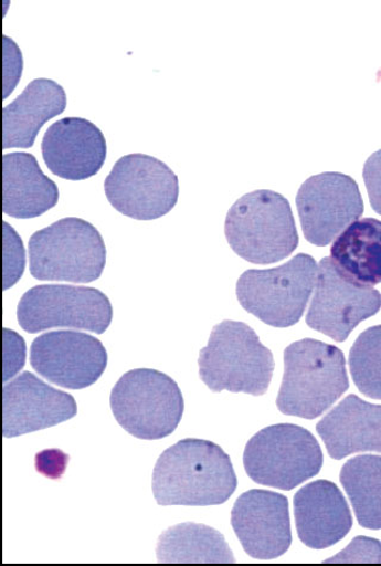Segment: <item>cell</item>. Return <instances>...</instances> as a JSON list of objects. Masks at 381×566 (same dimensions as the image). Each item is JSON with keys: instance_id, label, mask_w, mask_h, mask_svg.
<instances>
[{"instance_id": "1", "label": "cell", "mask_w": 381, "mask_h": 566, "mask_svg": "<svg viewBox=\"0 0 381 566\" xmlns=\"http://www.w3.org/2000/svg\"><path fill=\"white\" fill-rule=\"evenodd\" d=\"M237 478L218 443L188 438L167 449L152 471L151 489L160 506H219L233 496Z\"/></svg>"}, {"instance_id": "2", "label": "cell", "mask_w": 381, "mask_h": 566, "mask_svg": "<svg viewBox=\"0 0 381 566\" xmlns=\"http://www.w3.org/2000/svg\"><path fill=\"white\" fill-rule=\"evenodd\" d=\"M349 389L343 352L315 339L284 350V377L277 407L285 416L314 420Z\"/></svg>"}, {"instance_id": "3", "label": "cell", "mask_w": 381, "mask_h": 566, "mask_svg": "<svg viewBox=\"0 0 381 566\" xmlns=\"http://www.w3.org/2000/svg\"><path fill=\"white\" fill-rule=\"evenodd\" d=\"M224 233L240 258L257 265L282 262L299 243L292 206L272 190H256L239 198L226 213Z\"/></svg>"}, {"instance_id": "4", "label": "cell", "mask_w": 381, "mask_h": 566, "mask_svg": "<svg viewBox=\"0 0 381 566\" xmlns=\"http://www.w3.org/2000/svg\"><path fill=\"white\" fill-rule=\"evenodd\" d=\"M200 377L212 392L263 396L273 377L272 352L257 334L240 321L225 319L213 327L208 346L200 352Z\"/></svg>"}, {"instance_id": "5", "label": "cell", "mask_w": 381, "mask_h": 566, "mask_svg": "<svg viewBox=\"0 0 381 566\" xmlns=\"http://www.w3.org/2000/svg\"><path fill=\"white\" fill-rule=\"evenodd\" d=\"M30 273L39 281L91 283L106 265L98 229L78 218L59 220L29 239Z\"/></svg>"}, {"instance_id": "6", "label": "cell", "mask_w": 381, "mask_h": 566, "mask_svg": "<svg viewBox=\"0 0 381 566\" xmlns=\"http://www.w3.org/2000/svg\"><path fill=\"white\" fill-rule=\"evenodd\" d=\"M316 260L299 253L286 264L241 274L236 296L241 307L264 324L287 328L299 323L317 281Z\"/></svg>"}, {"instance_id": "7", "label": "cell", "mask_w": 381, "mask_h": 566, "mask_svg": "<svg viewBox=\"0 0 381 566\" xmlns=\"http://www.w3.org/2000/svg\"><path fill=\"white\" fill-rule=\"evenodd\" d=\"M110 406L120 427L142 440L171 436L186 409L177 381L151 369H136L121 376L112 391Z\"/></svg>"}, {"instance_id": "8", "label": "cell", "mask_w": 381, "mask_h": 566, "mask_svg": "<svg viewBox=\"0 0 381 566\" xmlns=\"http://www.w3.org/2000/svg\"><path fill=\"white\" fill-rule=\"evenodd\" d=\"M243 465L255 483L288 492L318 475L324 452L304 427L279 423L252 437L243 452Z\"/></svg>"}, {"instance_id": "9", "label": "cell", "mask_w": 381, "mask_h": 566, "mask_svg": "<svg viewBox=\"0 0 381 566\" xmlns=\"http://www.w3.org/2000/svg\"><path fill=\"white\" fill-rule=\"evenodd\" d=\"M114 310L108 296L88 286L44 284L22 296L19 324L36 334L52 328H73L103 334L113 323Z\"/></svg>"}, {"instance_id": "10", "label": "cell", "mask_w": 381, "mask_h": 566, "mask_svg": "<svg viewBox=\"0 0 381 566\" xmlns=\"http://www.w3.org/2000/svg\"><path fill=\"white\" fill-rule=\"evenodd\" d=\"M106 198L127 218L160 219L177 206L179 179L161 160L135 153L121 157L104 182Z\"/></svg>"}, {"instance_id": "11", "label": "cell", "mask_w": 381, "mask_h": 566, "mask_svg": "<svg viewBox=\"0 0 381 566\" xmlns=\"http://www.w3.org/2000/svg\"><path fill=\"white\" fill-rule=\"evenodd\" d=\"M316 292L307 314V325L343 343L364 319L381 310V294L372 286L349 279L330 256L319 263Z\"/></svg>"}, {"instance_id": "12", "label": "cell", "mask_w": 381, "mask_h": 566, "mask_svg": "<svg viewBox=\"0 0 381 566\" xmlns=\"http://www.w3.org/2000/svg\"><path fill=\"white\" fill-rule=\"evenodd\" d=\"M303 234L318 248L328 247L363 213L358 182L340 172L313 176L296 197Z\"/></svg>"}, {"instance_id": "13", "label": "cell", "mask_w": 381, "mask_h": 566, "mask_svg": "<svg viewBox=\"0 0 381 566\" xmlns=\"http://www.w3.org/2000/svg\"><path fill=\"white\" fill-rule=\"evenodd\" d=\"M30 365L50 384L71 390L94 386L108 366V352L95 336L74 331L44 333L30 347Z\"/></svg>"}, {"instance_id": "14", "label": "cell", "mask_w": 381, "mask_h": 566, "mask_svg": "<svg viewBox=\"0 0 381 566\" xmlns=\"http://www.w3.org/2000/svg\"><path fill=\"white\" fill-rule=\"evenodd\" d=\"M232 526L254 559L279 558L293 544L288 500L278 493L253 489L242 494L232 511Z\"/></svg>"}, {"instance_id": "15", "label": "cell", "mask_w": 381, "mask_h": 566, "mask_svg": "<svg viewBox=\"0 0 381 566\" xmlns=\"http://www.w3.org/2000/svg\"><path fill=\"white\" fill-rule=\"evenodd\" d=\"M78 412L73 396L24 371L3 389V434L17 438L73 419Z\"/></svg>"}, {"instance_id": "16", "label": "cell", "mask_w": 381, "mask_h": 566, "mask_svg": "<svg viewBox=\"0 0 381 566\" xmlns=\"http://www.w3.org/2000/svg\"><path fill=\"white\" fill-rule=\"evenodd\" d=\"M42 157L49 170L63 179L85 180L96 176L106 160V140L93 122L65 117L43 136Z\"/></svg>"}, {"instance_id": "17", "label": "cell", "mask_w": 381, "mask_h": 566, "mask_svg": "<svg viewBox=\"0 0 381 566\" xmlns=\"http://www.w3.org/2000/svg\"><path fill=\"white\" fill-rule=\"evenodd\" d=\"M294 509L298 537L314 549L338 544L353 527V516L343 494L337 484L327 480L299 489Z\"/></svg>"}, {"instance_id": "18", "label": "cell", "mask_w": 381, "mask_h": 566, "mask_svg": "<svg viewBox=\"0 0 381 566\" xmlns=\"http://www.w3.org/2000/svg\"><path fill=\"white\" fill-rule=\"evenodd\" d=\"M316 431L335 461L359 452L381 453V405L349 395L317 423Z\"/></svg>"}, {"instance_id": "19", "label": "cell", "mask_w": 381, "mask_h": 566, "mask_svg": "<svg viewBox=\"0 0 381 566\" xmlns=\"http://www.w3.org/2000/svg\"><path fill=\"white\" fill-rule=\"evenodd\" d=\"M67 106L65 88L39 78L3 111V148H32L41 128L63 114Z\"/></svg>"}, {"instance_id": "20", "label": "cell", "mask_w": 381, "mask_h": 566, "mask_svg": "<svg viewBox=\"0 0 381 566\" xmlns=\"http://www.w3.org/2000/svg\"><path fill=\"white\" fill-rule=\"evenodd\" d=\"M59 202L56 184L45 176L33 155L14 151L3 157V211L13 219H35Z\"/></svg>"}, {"instance_id": "21", "label": "cell", "mask_w": 381, "mask_h": 566, "mask_svg": "<svg viewBox=\"0 0 381 566\" xmlns=\"http://www.w3.org/2000/svg\"><path fill=\"white\" fill-rule=\"evenodd\" d=\"M330 258L349 279L373 286L381 283V221L362 219L335 240Z\"/></svg>"}, {"instance_id": "22", "label": "cell", "mask_w": 381, "mask_h": 566, "mask_svg": "<svg viewBox=\"0 0 381 566\" xmlns=\"http://www.w3.org/2000/svg\"><path fill=\"white\" fill-rule=\"evenodd\" d=\"M157 558L165 564H233L235 557L223 534L204 524L184 523L159 537Z\"/></svg>"}, {"instance_id": "23", "label": "cell", "mask_w": 381, "mask_h": 566, "mask_svg": "<svg viewBox=\"0 0 381 566\" xmlns=\"http://www.w3.org/2000/svg\"><path fill=\"white\" fill-rule=\"evenodd\" d=\"M340 481L359 525L381 530V457L363 454L349 459L341 470Z\"/></svg>"}, {"instance_id": "24", "label": "cell", "mask_w": 381, "mask_h": 566, "mask_svg": "<svg viewBox=\"0 0 381 566\" xmlns=\"http://www.w3.org/2000/svg\"><path fill=\"white\" fill-rule=\"evenodd\" d=\"M349 370L361 394L381 400V325L359 335L349 352Z\"/></svg>"}, {"instance_id": "25", "label": "cell", "mask_w": 381, "mask_h": 566, "mask_svg": "<svg viewBox=\"0 0 381 566\" xmlns=\"http://www.w3.org/2000/svg\"><path fill=\"white\" fill-rule=\"evenodd\" d=\"M24 268L23 241L17 231L4 222V290L12 287L22 279Z\"/></svg>"}, {"instance_id": "26", "label": "cell", "mask_w": 381, "mask_h": 566, "mask_svg": "<svg viewBox=\"0 0 381 566\" xmlns=\"http://www.w3.org/2000/svg\"><path fill=\"white\" fill-rule=\"evenodd\" d=\"M325 563L349 564H380L381 543L373 538L358 537L350 543L340 554L327 559Z\"/></svg>"}, {"instance_id": "27", "label": "cell", "mask_w": 381, "mask_h": 566, "mask_svg": "<svg viewBox=\"0 0 381 566\" xmlns=\"http://www.w3.org/2000/svg\"><path fill=\"white\" fill-rule=\"evenodd\" d=\"M25 343L17 332L4 329V384L23 369Z\"/></svg>"}, {"instance_id": "28", "label": "cell", "mask_w": 381, "mask_h": 566, "mask_svg": "<svg viewBox=\"0 0 381 566\" xmlns=\"http://www.w3.org/2000/svg\"><path fill=\"white\" fill-rule=\"evenodd\" d=\"M362 177L371 207L381 216V149L364 163Z\"/></svg>"}]
</instances>
